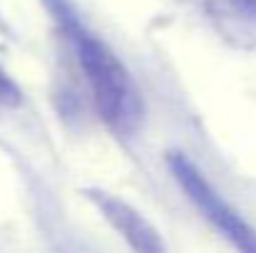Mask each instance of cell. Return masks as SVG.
<instances>
[{"instance_id":"obj_1","label":"cell","mask_w":256,"mask_h":253,"mask_svg":"<svg viewBox=\"0 0 256 253\" xmlns=\"http://www.w3.org/2000/svg\"><path fill=\"white\" fill-rule=\"evenodd\" d=\"M70 35L100 117L117 132L132 129L140 117V102L127 70L102 40L90 35L78 22H70Z\"/></svg>"},{"instance_id":"obj_2","label":"cell","mask_w":256,"mask_h":253,"mask_svg":"<svg viewBox=\"0 0 256 253\" xmlns=\"http://www.w3.org/2000/svg\"><path fill=\"white\" fill-rule=\"evenodd\" d=\"M170 169L192 204L212 221V226L236 249V253H256V231L214 191L199 169L179 152L170 154Z\"/></svg>"},{"instance_id":"obj_3","label":"cell","mask_w":256,"mask_h":253,"mask_svg":"<svg viewBox=\"0 0 256 253\" xmlns=\"http://www.w3.org/2000/svg\"><path fill=\"white\" fill-rule=\"evenodd\" d=\"M92 199V204L100 209V214L107 219V224L130 244V249L134 253H167L164 241L160 236V231L127 201L104 194V191H90L87 194Z\"/></svg>"},{"instance_id":"obj_4","label":"cell","mask_w":256,"mask_h":253,"mask_svg":"<svg viewBox=\"0 0 256 253\" xmlns=\"http://www.w3.org/2000/svg\"><path fill=\"white\" fill-rule=\"evenodd\" d=\"M22 102V92L15 84V80L0 67V104L2 107H18Z\"/></svg>"},{"instance_id":"obj_5","label":"cell","mask_w":256,"mask_h":253,"mask_svg":"<svg viewBox=\"0 0 256 253\" xmlns=\"http://www.w3.org/2000/svg\"><path fill=\"white\" fill-rule=\"evenodd\" d=\"M232 2V7L236 10V12H242L246 20H254L256 22V0H229Z\"/></svg>"}]
</instances>
